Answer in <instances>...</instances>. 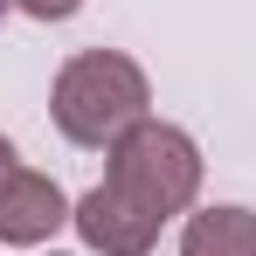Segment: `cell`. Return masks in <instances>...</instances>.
Segmentation results:
<instances>
[{
	"label": "cell",
	"mask_w": 256,
	"mask_h": 256,
	"mask_svg": "<svg viewBox=\"0 0 256 256\" xmlns=\"http://www.w3.org/2000/svg\"><path fill=\"white\" fill-rule=\"evenodd\" d=\"M48 118L70 146L111 152L132 125L152 118V84L125 48H76L48 84Z\"/></svg>",
	"instance_id": "cell-1"
},
{
	"label": "cell",
	"mask_w": 256,
	"mask_h": 256,
	"mask_svg": "<svg viewBox=\"0 0 256 256\" xmlns=\"http://www.w3.org/2000/svg\"><path fill=\"white\" fill-rule=\"evenodd\" d=\"M104 187H118L138 214H152L166 228L173 214H187L194 194H201V146H194V132L166 125V118L132 125L104 152Z\"/></svg>",
	"instance_id": "cell-2"
},
{
	"label": "cell",
	"mask_w": 256,
	"mask_h": 256,
	"mask_svg": "<svg viewBox=\"0 0 256 256\" xmlns=\"http://www.w3.org/2000/svg\"><path fill=\"white\" fill-rule=\"evenodd\" d=\"M70 194L48 180V173L35 166H14L7 180H0V242H14V250H42L48 236L70 222Z\"/></svg>",
	"instance_id": "cell-3"
},
{
	"label": "cell",
	"mask_w": 256,
	"mask_h": 256,
	"mask_svg": "<svg viewBox=\"0 0 256 256\" xmlns=\"http://www.w3.org/2000/svg\"><path fill=\"white\" fill-rule=\"evenodd\" d=\"M70 228H76L84 250H97V256H152V242H160V222L138 214L118 187H90L84 201L70 208Z\"/></svg>",
	"instance_id": "cell-4"
},
{
	"label": "cell",
	"mask_w": 256,
	"mask_h": 256,
	"mask_svg": "<svg viewBox=\"0 0 256 256\" xmlns=\"http://www.w3.org/2000/svg\"><path fill=\"white\" fill-rule=\"evenodd\" d=\"M180 256H256V208H194L180 228Z\"/></svg>",
	"instance_id": "cell-5"
},
{
	"label": "cell",
	"mask_w": 256,
	"mask_h": 256,
	"mask_svg": "<svg viewBox=\"0 0 256 256\" xmlns=\"http://www.w3.org/2000/svg\"><path fill=\"white\" fill-rule=\"evenodd\" d=\"M7 7H21L28 21H70V14H76L84 0H7Z\"/></svg>",
	"instance_id": "cell-6"
},
{
	"label": "cell",
	"mask_w": 256,
	"mask_h": 256,
	"mask_svg": "<svg viewBox=\"0 0 256 256\" xmlns=\"http://www.w3.org/2000/svg\"><path fill=\"white\" fill-rule=\"evenodd\" d=\"M21 166V152H14V138H7V132H0V180H7V173Z\"/></svg>",
	"instance_id": "cell-7"
},
{
	"label": "cell",
	"mask_w": 256,
	"mask_h": 256,
	"mask_svg": "<svg viewBox=\"0 0 256 256\" xmlns=\"http://www.w3.org/2000/svg\"><path fill=\"white\" fill-rule=\"evenodd\" d=\"M48 256H62V250H48Z\"/></svg>",
	"instance_id": "cell-8"
},
{
	"label": "cell",
	"mask_w": 256,
	"mask_h": 256,
	"mask_svg": "<svg viewBox=\"0 0 256 256\" xmlns=\"http://www.w3.org/2000/svg\"><path fill=\"white\" fill-rule=\"evenodd\" d=\"M0 7H7V0H0Z\"/></svg>",
	"instance_id": "cell-9"
}]
</instances>
